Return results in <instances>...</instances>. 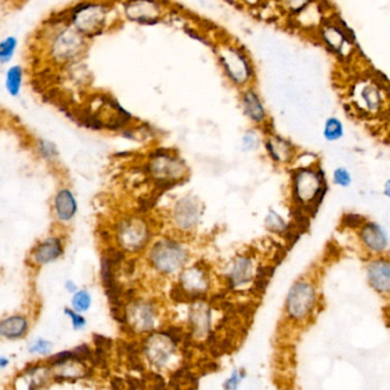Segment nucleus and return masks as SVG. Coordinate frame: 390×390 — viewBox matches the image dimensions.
Segmentation results:
<instances>
[{
    "instance_id": "a878e982",
    "label": "nucleus",
    "mask_w": 390,
    "mask_h": 390,
    "mask_svg": "<svg viewBox=\"0 0 390 390\" xmlns=\"http://www.w3.org/2000/svg\"><path fill=\"white\" fill-rule=\"evenodd\" d=\"M190 322L194 330L199 331L202 329L207 332L210 327V309L205 308V306L197 305L190 314Z\"/></svg>"
},
{
    "instance_id": "58836bf2",
    "label": "nucleus",
    "mask_w": 390,
    "mask_h": 390,
    "mask_svg": "<svg viewBox=\"0 0 390 390\" xmlns=\"http://www.w3.org/2000/svg\"><path fill=\"white\" fill-rule=\"evenodd\" d=\"M240 378H241V374H239V372L235 371L233 376L224 384L225 390H237V386H239Z\"/></svg>"
},
{
    "instance_id": "79ce46f5",
    "label": "nucleus",
    "mask_w": 390,
    "mask_h": 390,
    "mask_svg": "<svg viewBox=\"0 0 390 390\" xmlns=\"http://www.w3.org/2000/svg\"><path fill=\"white\" fill-rule=\"evenodd\" d=\"M64 288H66V290L68 291V294H73L74 292H77L79 289H78V285L76 284V282L74 281H72V279H68L66 281V284H64Z\"/></svg>"
},
{
    "instance_id": "1a4fd4ad",
    "label": "nucleus",
    "mask_w": 390,
    "mask_h": 390,
    "mask_svg": "<svg viewBox=\"0 0 390 390\" xmlns=\"http://www.w3.org/2000/svg\"><path fill=\"white\" fill-rule=\"evenodd\" d=\"M354 106L363 113L378 114L385 106L386 91L379 80L361 78L354 83L351 91Z\"/></svg>"
},
{
    "instance_id": "72a5a7b5",
    "label": "nucleus",
    "mask_w": 390,
    "mask_h": 390,
    "mask_svg": "<svg viewBox=\"0 0 390 390\" xmlns=\"http://www.w3.org/2000/svg\"><path fill=\"white\" fill-rule=\"evenodd\" d=\"M64 314L70 319L72 327H73L76 330L83 329V327H85L86 323H87L86 322L85 317H83L81 314L74 311L73 308H66V309H64Z\"/></svg>"
},
{
    "instance_id": "2f4dec72",
    "label": "nucleus",
    "mask_w": 390,
    "mask_h": 390,
    "mask_svg": "<svg viewBox=\"0 0 390 390\" xmlns=\"http://www.w3.org/2000/svg\"><path fill=\"white\" fill-rule=\"evenodd\" d=\"M160 334L167 338L174 346L178 345L182 340H184V337H185L183 329L178 328V327H169L165 330L160 331Z\"/></svg>"
},
{
    "instance_id": "c756f323",
    "label": "nucleus",
    "mask_w": 390,
    "mask_h": 390,
    "mask_svg": "<svg viewBox=\"0 0 390 390\" xmlns=\"http://www.w3.org/2000/svg\"><path fill=\"white\" fill-rule=\"evenodd\" d=\"M36 148H37L39 157L46 161H54L58 157V150H57L56 145L49 140H43V138L38 140Z\"/></svg>"
},
{
    "instance_id": "cd10ccee",
    "label": "nucleus",
    "mask_w": 390,
    "mask_h": 390,
    "mask_svg": "<svg viewBox=\"0 0 390 390\" xmlns=\"http://www.w3.org/2000/svg\"><path fill=\"white\" fill-rule=\"evenodd\" d=\"M266 227L273 233L287 234L289 232V224L285 222L281 215L277 211L271 210L268 212L265 220Z\"/></svg>"
},
{
    "instance_id": "4c0bfd02",
    "label": "nucleus",
    "mask_w": 390,
    "mask_h": 390,
    "mask_svg": "<svg viewBox=\"0 0 390 390\" xmlns=\"http://www.w3.org/2000/svg\"><path fill=\"white\" fill-rule=\"evenodd\" d=\"M31 351L34 353H48L51 351V344L48 342H45V340H39V342L34 344Z\"/></svg>"
},
{
    "instance_id": "e433bc0d",
    "label": "nucleus",
    "mask_w": 390,
    "mask_h": 390,
    "mask_svg": "<svg viewBox=\"0 0 390 390\" xmlns=\"http://www.w3.org/2000/svg\"><path fill=\"white\" fill-rule=\"evenodd\" d=\"M94 342L96 347L103 348L106 351L111 349L113 346V340L110 339L108 337L101 336V334H94Z\"/></svg>"
},
{
    "instance_id": "423d86ee",
    "label": "nucleus",
    "mask_w": 390,
    "mask_h": 390,
    "mask_svg": "<svg viewBox=\"0 0 390 390\" xmlns=\"http://www.w3.org/2000/svg\"><path fill=\"white\" fill-rule=\"evenodd\" d=\"M120 7L125 21L140 26H157L170 9L169 0H120Z\"/></svg>"
},
{
    "instance_id": "37998d69",
    "label": "nucleus",
    "mask_w": 390,
    "mask_h": 390,
    "mask_svg": "<svg viewBox=\"0 0 390 390\" xmlns=\"http://www.w3.org/2000/svg\"><path fill=\"white\" fill-rule=\"evenodd\" d=\"M382 194H384V197L390 200V178L384 183V186H382Z\"/></svg>"
},
{
    "instance_id": "39448f33",
    "label": "nucleus",
    "mask_w": 390,
    "mask_h": 390,
    "mask_svg": "<svg viewBox=\"0 0 390 390\" xmlns=\"http://www.w3.org/2000/svg\"><path fill=\"white\" fill-rule=\"evenodd\" d=\"M319 291L317 282L309 277H300L289 289L285 312L294 323L308 322L319 307Z\"/></svg>"
},
{
    "instance_id": "7c9ffc66",
    "label": "nucleus",
    "mask_w": 390,
    "mask_h": 390,
    "mask_svg": "<svg viewBox=\"0 0 390 390\" xmlns=\"http://www.w3.org/2000/svg\"><path fill=\"white\" fill-rule=\"evenodd\" d=\"M72 308L78 313H83V312L88 311L91 306V296L88 291L78 290L77 292H74L72 294Z\"/></svg>"
},
{
    "instance_id": "c03bdc74",
    "label": "nucleus",
    "mask_w": 390,
    "mask_h": 390,
    "mask_svg": "<svg viewBox=\"0 0 390 390\" xmlns=\"http://www.w3.org/2000/svg\"><path fill=\"white\" fill-rule=\"evenodd\" d=\"M7 364H9V361L4 357H0V366H6Z\"/></svg>"
},
{
    "instance_id": "6e6552de",
    "label": "nucleus",
    "mask_w": 390,
    "mask_h": 390,
    "mask_svg": "<svg viewBox=\"0 0 390 390\" xmlns=\"http://www.w3.org/2000/svg\"><path fill=\"white\" fill-rule=\"evenodd\" d=\"M315 34L319 43L338 58L347 60L355 51L354 38L336 17H327Z\"/></svg>"
},
{
    "instance_id": "4468645a",
    "label": "nucleus",
    "mask_w": 390,
    "mask_h": 390,
    "mask_svg": "<svg viewBox=\"0 0 390 390\" xmlns=\"http://www.w3.org/2000/svg\"><path fill=\"white\" fill-rule=\"evenodd\" d=\"M365 282L381 299L390 300V255L365 258Z\"/></svg>"
},
{
    "instance_id": "f8f14e48",
    "label": "nucleus",
    "mask_w": 390,
    "mask_h": 390,
    "mask_svg": "<svg viewBox=\"0 0 390 390\" xmlns=\"http://www.w3.org/2000/svg\"><path fill=\"white\" fill-rule=\"evenodd\" d=\"M148 171L158 183L171 184L184 180L188 176V168L184 160L170 151L159 150L148 161Z\"/></svg>"
},
{
    "instance_id": "9b49d317",
    "label": "nucleus",
    "mask_w": 390,
    "mask_h": 390,
    "mask_svg": "<svg viewBox=\"0 0 390 390\" xmlns=\"http://www.w3.org/2000/svg\"><path fill=\"white\" fill-rule=\"evenodd\" d=\"M354 232L365 258L389 254V234L381 222L366 218Z\"/></svg>"
},
{
    "instance_id": "2eb2a0df",
    "label": "nucleus",
    "mask_w": 390,
    "mask_h": 390,
    "mask_svg": "<svg viewBox=\"0 0 390 390\" xmlns=\"http://www.w3.org/2000/svg\"><path fill=\"white\" fill-rule=\"evenodd\" d=\"M64 249L62 237L49 235L34 245L30 251V262L37 267L49 265L62 258Z\"/></svg>"
},
{
    "instance_id": "473e14b6",
    "label": "nucleus",
    "mask_w": 390,
    "mask_h": 390,
    "mask_svg": "<svg viewBox=\"0 0 390 390\" xmlns=\"http://www.w3.org/2000/svg\"><path fill=\"white\" fill-rule=\"evenodd\" d=\"M242 145L245 151H256L260 145V137L254 130H249L243 136Z\"/></svg>"
},
{
    "instance_id": "dca6fc26",
    "label": "nucleus",
    "mask_w": 390,
    "mask_h": 390,
    "mask_svg": "<svg viewBox=\"0 0 390 390\" xmlns=\"http://www.w3.org/2000/svg\"><path fill=\"white\" fill-rule=\"evenodd\" d=\"M200 216H201V207H200L199 201L190 195L178 200L173 210L175 225L182 232L192 231L197 225Z\"/></svg>"
},
{
    "instance_id": "9d476101",
    "label": "nucleus",
    "mask_w": 390,
    "mask_h": 390,
    "mask_svg": "<svg viewBox=\"0 0 390 390\" xmlns=\"http://www.w3.org/2000/svg\"><path fill=\"white\" fill-rule=\"evenodd\" d=\"M116 237L120 248L127 252H140L151 239L150 226L140 217H128L118 224Z\"/></svg>"
},
{
    "instance_id": "c9c22d12",
    "label": "nucleus",
    "mask_w": 390,
    "mask_h": 390,
    "mask_svg": "<svg viewBox=\"0 0 390 390\" xmlns=\"http://www.w3.org/2000/svg\"><path fill=\"white\" fill-rule=\"evenodd\" d=\"M125 387L128 390H145L146 382L135 376H128L125 378Z\"/></svg>"
},
{
    "instance_id": "0eeeda50",
    "label": "nucleus",
    "mask_w": 390,
    "mask_h": 390,
    "mask_svg": "<svg viewBox=\"0 0 390 390\" xmlns=\"http://www.w3.org/2000/svg\"><path fill=\"white\" fill-rule=\"evenodd\" d=\"M188 252L185 247L176 240H159L152 245L148 252V262L159 273L170 275L180 271L188 262Z\"/></svg>"
},
{
    "instance_id": "6ab92c4d",
    "label": "nucleus",
    "mask_w": 390,
    "mask_h": 390,
    "mask_svg": "<svg viewBox=\"0 0 390 390\" xmlns=\"http://www.w3.org/2000/svg\"><path fill=\"white\" fill-rule=\"evenodd\" d=\"M53 211L56 220L63 224L73 220L78 212V201L73 192L68 188H61L53 199Z\"/></svg>"
},
{
    "instance_id": "393cba45",
    "label": "nucleus",
    "mask_w": 390,
    "mask_h": 390,
    "mask_svg": "<svg viewBox=\"0 0 390 390\" xmlns=\"http://www.w3.org/2000/svg\"><path fill=\"white\" fill-rule=\"evenodd\" d=\"M133 315L136 319L137 324L140 325L142 330L152 329L154 311L151 304H148V302H136L133 306Z\"/></svg>"
},
{
    "instance_id": "a19ab883",
    "label": "nucleus",
    "mask_w": 390,
    "mask_h": 390,
    "mask_svg": "<svg viewBox=\"0 0 390 390\" xmlns=\"http://www.w3.org/2000/svg\"><path fill=\"white\" fill-rule=\"evenodd\" d=\"M111 385L113 390H125V380L119 378V376H116L112 379Z\"/></svg>"
},
{
    "instance_id": "aec40b11",
    "label": "nucleus",
    "mask_w": 390,
    "mask_h": 390,
    "mask_svg": "<svg viewBox=\"0 0 390 390\" xmlns=\"http://www.w3.org/2000/svg\"><path fill=\"white\" fill-rule=\"evenodd\" d=\"M240 101H241L243 112L250 121L256 125H262L265 123L267 119V112H266L260 93L254 87L249 86L247 88L243 89Z\"/></svg>"
},
{
    "instance_id": "5701e85b",
    "label": "nucleus",
    "mask_w": 390,
    "mask_h": 390,
    "mask_svg": "<svg viewBox=\"0 0 390 390\" xmlns=\"http://www.w3.org/2000/svg\"><path fill=\"white\" fill-rule=\"evenodd\" d=\"M322 135L325 142H339L346 135L345 123L339 117L331 116L323 123Z\"/></svg>"
},
{
    "instance_id": "b1692460",
    "label": "nucleus",
    "mask_w": 390,
    "mask_h": 390,
    "mask_svg": "<svg viewBox=\"0 0 390 390\" xmlns=\"http://www.w3.org/2000/svg\"><path fill=\"white\" fill-rule=\"evenodd\" d=\"M20 47V40L14 34L6 36L0 40V66H11Z\"/></svg>"
},
{
    "instance_id": "ea45409f",
    "label": "nucleus",
    "mask_w": 390,
    "mask_h": 390,
    "mask_svg": "<svg viewBox=\"0 0 390 390\" xmlns=\"http://www.w3.org/2000/svg\"><path fill=\"white\" fill-rule=\"evenodd\" d=\"M200 370H201L202 374H210V372H215V371L218 370V364L216 362L205 361L203 364H200Z\"/></svg>"
},
{
    "instance_id": "c85d7f7f",
    "label": "nucleus",
    "mask_w": 390,
    "mask_h": 390,
    "mask_svg": "<svg viewBox=\"0 0 390 390\" xmlns=\"http://www.w3.org/2000/svg\"><path fill=\"white\" fill-rule=\"evenodd\" d=\"M317 0H281L285 11L291 17H296L302 14V11L313 5Z\"/></svg>"
},
{
    "instance_id": "7ed1b4c3",
    "label": "nucleus",
    "mask_w": 390,
    "mask_h": 390,
    "mask_svg": "<svg viewBox=\"0 0 390 390\" xmlns=\"http://www.w3.org/2000/svg\"><path fill=\"white\" fill-rule=\"evenodd\" d=\"M329 191L327 173L319 163L294 168L291 175V194L302 214H315Z\"/></svg>"
},
{
    "instance_id": "f704fd0d",
    "label": "nucleus",
    "mask_w": 390,
    "mask_h": 390,
    "mask_svg": "<svg viewBox=\"0 0 390 390\" xmlns=\"http://www.w3.org/2000/svg\"><path fill=\"white\" fill-rule=\"evenodd\" d=\"M345 225L346 227L351 228L353 231L357 230L359 226L362 225V222L366 220V217L362 216V215L357 214H347L345 215Z\"/></svg>"
},
{
    "instance_id": "ddd939ff",
    "label": "nucleus",
    "mask_w": 390,
    "mask_h": 390,
    "mask_svg": "<svg viewBox=\"0 0 390 390\" xmlns=\"http://www.w3.org/2000/svg\"><path fill=\"white\" fill-rule=\"evenodd\" d=\"M208 271L201 266L194 265L183 270L180 275V284L175 290L177 302H200L203 300L209 289Z\"/></svg>"
},
{
    "instance_id": "f3484780",
    "label": "nucleus",
    "mask_w": 390,
    "mask_h": 390,
    "mask_svg": "<svg viewBox=\"0 0 390 390\" xmlns=\"http://www.w3.org/2000/svg\"><path fill=\"white\" fill-rule=\"evenodd\" d=\"M254 260L249 256L237 257L228 270L227 279L230 288L245 287L255 279Z\"/></svg>"
},
{
    "instance_id": "20e7f679",
    "label": "nucleus",
    "mask_w": 390,
    "mask_h": 390,
    "mask_svg": "<svg viewBox=\"0 0 390 390\" xmlns=\"http://www.w3.org/2000/svg\"><path fill=\"white\" fill-rule=\"evenodd\" d=\"M217 62L228 83L237 88H247L254 81V63L245 46L232 39L222 40L215 46Z\"/></svg>"
},
{
    "instance_id": "a211bd4d",
    "label": "nucleus",
    "mask_w": 390,
    "mask_h": 390,
    "mask_svg": "<svg viewBox=\"0 0 390 390\" xmlns=\"http://www.w3.org/2000/svg\"><path fill=\"white\" fill-rule=\"evenodd\" d=\"M265 148L268 157L279 165L292 163L297 155V148L294 143L277 134L266 138Z\"/></svg>"
},
{
    "instance_id": "4be33fe9",
    "label": "nucleus",
    "mask_w": 390,
    "mask_h": 390,
    "mask_svg": "<svg viewBox=\"0 0 390 390\" xmlns=\"http://www.w3.org/2000/svg\"><path fill=\"white\" fill-rule=\"evenodd\" d=\"M28 330V319L22 315H13L0 321V337L6 339H21Z\"/></svg>"
},
{
    "instance_id": "bb28decb",
    "label": "nucleus",
    "mask_w": 390,
    "mask_h": 390,
    "mask_svg": "<svg viewBox=\"0 0 390 390\" xmlns=\"http://www.w3.org/2000/svg\"><path fill=\"white\" fill-rule=\"evenodd\" d=\"M331 182L337 188H342V190H346V188H351L353 185L354 177L351 174V171L349 170L348 167L346 165H338L336 168L332 170V174H331Z\"/></svg>"
},
{
    "instance_id": "412c9836",
    "label": "nucleus",
    "mask_w": 390,
    "mask_h": 390,
    "mask_svg": "<svg viewBox=\"0 0 390 390\" xmlns=\"http://www.w3.org/2000/svg\"><path fill=\"white\" fill-rule=\"evenodd\" d=\"M26 80V68L22 64H11L7 66L4 74V87L9 96L13 98L20 97Z\"/></svg>"
},
{
    "instance_id": "f257e3e1",
    "label": "nucleus",
    "mask_w": 390,
    "mask_h": 390,
    "mask_svg": "<svg viewBox=\"0 0 390 390\" xmlns=\"http://www.w3.org/2000/svg\"><path fill=\"white\" fill-rule=\"evenodd\" d=\"M37 43L49 62L57 66H70L83 60L89 48V40L74 30L55 11L46 17L36 34Z\"/></svg>"
},
{
    "instance_id": "f03ea898",
    "label": "nucleus",
    "mask_w": 390,
    "mask_h": 390,
    "mask_svg": "<svg viewBox=\"0 0 390 390\" xmlns=\"http://www.w3.org/2000/svg\"><path fill=\"white\" fill-rule=\"evenodd\" d=\"M60 11L64 20L89 41L111 31L123 17L114 0H77Z\"/></svg>"
}]
</instances>
